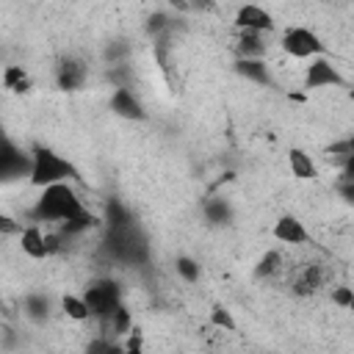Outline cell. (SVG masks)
<instances>
[{
    "mask_svg": "<svg viewBox=\"0 0 354 354\" xmlns=\"http://www.w3.org/2000/svg\"><path fill=\"white\" fill-rule=\"evenodd\" d=\"M196 6H202V8H213V0H194Z\"/></svg>",
    "mask_w": 354,
    "mask_h": 354,
    "instance_id": "d590c367",
    "label": "cell"
},
{
    "mask_svg": "<svg viewBox=\"0 0 354 354\" xmlns=\"http://www.w3.org/2000/svg\"><path fill=\"white\" fill-rule=\"evenodd\" d=\"M340 83H343L340 72L326 58L318 55L315 61H310V66L304 72V88H324V86H340Z\"/></svg>",
    "mask_w": 354,
    "mask_h": 354,
    "instance_id": "ba28073f",
    "label": "cell"
},
{
    "mask_svg": "<svg viewBox=\"0 0 354 354\" xmlns=\"http://www.w3.org/2000/svg\"><path fill=\"white\" fill-rule=\"evenodd\" d=\"M282 271V254L277 252V249H271V252H266L260 260H257V268H254V277H274V274H279Z\"/></svg>",
    "mask_w": 354,
    "mask_h": 354,
    "instance_id": "cb8c5ba5",
    "label": "cell"
},
{
    "mask_svg": "<svg viewBox=\"0 0 354 354\" xmlns=\"http://www.w3.org/2000/svg\"><path fill=\"white\" fill-rule=\"evenodd\" d=\"M25 313H28L30 321H39V324L47 321V315H50V299L41 296V293H30L25 299Z\"/></svg>",
    "mask_w": 354,
    "mask_h": 354,
    "instance_id": "603a6c76",
    "label": "cell"
},
{
    "mask_svg": "<svg viewBox=\"0 0 354 354\" xmlns=\"http://www.w3.org/2000/svg\"><path fill=\"white\" fill-rule=\"evenodd\" d=\"M348 310H351V313H354V299H351V304H348Z\"/></svg>",
    "mask_w": 354,
    "mask_h": 354,
    "instance_id": "74e56055",
    "label": "cell"
},
{
    "mask_svg": "<svg viewBox=\"0 0 354 354\" xmlns=\"http://www.w3.org/2000/svg\"><path fill=\"white\" fill-rule=\"evenodd\" d=\"M127 53V44L119 41V47H108V58H122Z\"/></svg>",
    "mask_w": 354,
    "mask_h": 354,
    "instance_id": "836d02e7",
    "label": "cell"
},
{
    "mask_svg": "<svg viewBox=\"0 0 354 354\" xmlns=\"http://www.w3.org/2000/svg\"><path fill=\"white\" fill-rule=\"evenodd\" d=\"M329 155H340V158L354 155V136H348V138H343V141L332 144V147H329Z\"/></svg>",
    "mask_w": 354,
    "mask_h": 354,
    "instance_id": "f1b7e54d",
    "label": "cell"
},
{
    "mask_svg": "<svg viewBox=\"0 0 354 354\" xmlns=\"http://www.w3.org/2000/svg\"><path fill=\"white\" fill-rule=\"evenodd\" d=\"M80 210H86L80 196L75 194L69 180H64V183H53L41 191V196L36 199V205L30 210V218L33 221H66Z\"/></svg>",
    "mask_w": 354,
    "mask_h": 354,
    "instance_id": "6da1fadb",
    "label": "cell"
},
{
    "mask_svg": "<svg viewBox=\"0 0 354 354\" xmlns=\"http://www.w3.org/2000/svg\"><path fill=\"white\" fill-rule=\"evenodd\" d=\"M274 238L282 241V243H307L310 241V232L304 230V224L296 216H282L274 224Z\"/></svg>",
    "mask_w": 354,
    "mask_h": 354,
    "instance_id": "4fadbf2b",
    "label": "cell"
},
{
    "mask_svg": "<svg viewBox=\"0 0 354 354\" xmlns=\"http://www.w3.org/2000/svg\"><path fill=\"white\" fill-rule=\"evenodd\" d=\"M124 348H127V351H141V337H138V329H136V335H133V337L124 343Z\"/></svg>",
    "mask_w": 354,
    "mask_h": 354,
    "instance_id": "d6a6232c",
    "label": "cell"
},
{
    "mask_svg": "<svg viewBox=\"0 0 354 354\" xmlns=\"http://www.w3.org/2000/svg\"><path fill=\"white\" fill-rule=\"evenodd\" d=\"M282 50L293 58H313V55H324L326 44L310 28H288L282 36Z\"/></svg>",
    "mask_w": 354,
    "mask_h": 354,
    "instance_id": "5b68a950",
    "label": "cell"
},
{
    "mask_svg": "<svg viewBox=\"0 0 354 354\" xmlns=\"http://www.w3.org/2000/svg\"><path fill=\"white\" fill-rule=\"evenodd\" d=\"M174 266H177V274H180L185 282H199V274H202V268H199V263H196L194 257H188V254H180Z\"/></svg>",
    "mask_w": 354,
    "mask_h": 354,
    "instance_id": "d4e9b609",
    "label": "cell"
},
{
    "mask_svg": "<svg viewBox=\"0 0 354 354\" xmlns=\"http://www.w3.org/2000/svg\"><path fill=\"white\" fill-rule=\"evenodd\" d=\"M94 227H100V218L94 216V213H88V210H80V213H75L72 218H66V221H61V235H80V232H86V230H94Z\"/></svg>",
    "mask_w": 354,
    "mask_h": 354,
    "instance_id": "ac0fdd59",
    "label": "cell"
},
{
    "mask_svg": "<svg viewBox=\"0 0 354 354\" xmlns=\"http://www.w3.org/2000/svg\"><path fill=\"white\" fill-rule=\"evenodd\" d=\"M348 97H351V102H354V86H351V91H348Z\"/></svg>",
    "mask_w": 354,
    "mask_h": 354,
    "instance_id": "8d00e7d4",
    "label": "cell"
},
{
    "mask_svg": "<svg viewBox=\"0 0 354 354\" xmlns=\"http://www.w3.org/2000/svg\"><path fill=\"white\" fill-rule=\"evenodd\" d=\"M61 307H64V313H66L72 321H88V318H91V310H88V304H86L83 296L66 293V296L61 299Z\"/></svg>",
    "mask_w": 354,
    "mask_h": 354,
    "instance_id": "ffe728a7",
    "label": "cell"
},
{
    "mask_svg": "<svg viewBox=\"0 0 354 354\" xmlns=\"http://www.w3.org/2000/svg\"><path fill=\"white\" fill-rule=\"evenodd\" d=\"M19 246L33 260H41V257L50 254V241H47V235L36 224H30L28 230H19Z\"/></svg>",
    "mask_w": 354,
    "mask_h": 354,
    "instance_id": "7c38bea8",
    "label": "cell"
},
{
    "mask_svg": "<svg viewBox=\"0 0 354 354\" xmlns=\"http://www.w3.org/2000/svg\"><path fill=\"white\" fill-rule=\"evenodd\" d=\"M83 299H86V304H88V310H91V318H102V315H108L113 307L122 304V288H119L116 279L100 277V279H94V282H88V285L83 288Z\"/></svg>",
    "mask_w": 354,
    "mask_h": 354,
    "instance_id": "277c9868",
    "label": "cell"
},
{
    "mask_svg": "<svg viewBox=\"0 0 354 354\" xmlns=\"http://www.w3.org/2000/svg\"><path fill=\"white\" fill-rule=\"evenodd\" d=\"M97 321H100V335H105V337H119V335L130 332V313L124 304L113 307L108 315H102Z\"/></svg>",
    "mask_w": 354,
    "mask_h": 354,
    "instance_id": "5bb4252c",
    "label": "cell"
},
{
    "mask_svg": "<svg viewBox=\"0 0 354 354\" xmlns=\"http://www.w3.org/2000/svg\"><path fill=\"white\" fill-rule=\"evenodd\" d=\"M30 169H33V155L17 149L11 141L3 144V152H0V177L3 180H14V177H30Z\"/></svg>",
    "mask_w": 354,
    "mask_h": 354,
    "instance_id": "8992f818",
    "label": "cell"
},
{
    "mask_svg": "<svg viewBox=\"0 0 354 354\" xmlns=\"http://www.w3.org/2000/svg\"><path fill=\"white\" fill-rule=\"evenodd\" d=\"M111 111H113L116 116H122V119H133V122L147 119V111H144L141 100L130 91V86H119V88L113 91V97H111Z\"/></svg>",
    "mask_w": 354,
    "mask_h": 354,
    "instance_id": "9c48e42d",
    "label": "cell"
},
{
    "mask_svg": "<svg viewBox=\"0 0 354 354\" xmlns=\"http://www.w3.org/2000/svg\"><path fill=\"white\" fill-rule=\"evenodd\" d=\"M343 180H354V155L343 158Z\"/></svg>",
    "mask_w": 354,
    "mask_h": 354,
    "instance_id": "1f68e13d",
    "label": "cell"
},
{
    "mask_svg": "<svg viewBox=\"0 0 354 354\" xmlns=\"http://www.w3.org/2000/svg\"><path fill=\"white\" fill-rule=\"evenodd\" d=\"M235 72L249 77V80H254V83H260V86H271L274 83L271 69H268V64L263 58H238L235 61Z\"/></svg>",
    "mask_w": 354,
    "mask_h": 354,
    "instance_id": "9a60e30c",
    "label": "cell"
},
{
    "mask_svg": "<svg viewBox=\"0 0 354 354\" xmlns=\"http://www.w3.org/2000/svg\"><path fill=\"white\" fill-rule=\"evenodd\" d=\"M235 25H238L241 30H260V33H271V30L277 28V25H274V17H271L266 8L252 6V3H246V6L238 8Z\"/></svg>",
    "mask_w": 354,
    "mask_h": 354,
    "instance_id": "52a82bcc",
    "label": "cell"
},
{
    "mask_svg": "<svg viewBox=\"0 0 354 354\" xmlns=\"http://www.w3.org/2000/svg\"><path fill=\"white\" fill-rule=\"evenodd\" d=\"M210 324H213V326H221V329H227V332H235V318L230 315V310H227L224 304H213V310H210Z\"/></svg>",
    "mask_w": 354,
    "mask_h": 354,
    "instance_id": "4316f807",
    "label": "cell"
},
{
    "mask_svg": "<svg viewBox=\"0 0 354 354\" xmlns=\"http://www.w3.org/2000/svg\"><path fill=\"white\" fill-rule=\"evenodd\" d=\"M105 224L108 227H127V224H133V216L119 199H111L105 205Z\"/></svg>",
    "mask_w": 354,
    "mask_h": 354,
    "instance_id": "7402d4cb",
    "label": "cell"
},
{
    "mask_svg": "<svg viewBox=\"0 0 354 354\" xmlns=\"http://www.w3.org/2000/svg\"><path fill=\"white\" fill-rule=\"evenodd\" d=\"M351 299H354V288H346V285H340V288H335V290H332V301H335L337 307H346V310H348Z\"/></svg>",
    "mask_w": 354,
    "mask_h": 354,
    "instance_id": "83f0119b",
    "label": "cell"
},
{
    "mask_svg": "<svg viewBox=\"0 0 354 354\" xmlns=\"http://www.w3.org/2000/svg\"><path fill=\"white\" fill-rule=\"evenodd\" d=\"M102 252L108 260L113 263H124V266H141L149 257V246L147 238L138 232L136 224L127 227H108L105 241H102Z\"/></svg>",
    "mask_w": 354,
    "mask_h": 354,
    "instance_id": "7a4b0ae2",
    "label": "cell"
},
{
    "mask_svg": "<svg viewBox=\"0 0 354 354\" xmlns=\"http://www.w3.org/2000/svg\"><path fill=\"white\" fill-rule=\"evenodd\" d=\"M169 6H174V8H180V11H188L191 8V3L188 0H166Z\"/></svg>",
    "mask_w": 354,
    "mask_h": 354,
    "instance_id": "e575fe53",
    "label": "cell"
},
{
    "mask_svg": "<svg viewBox=\"0 0 354 354\" xmlns=\"http://www.w3.org/2000/svg\"><path fill=\"white\" fill-rule=\"evenodd\" d=\"M205 218H207L210 224H230V218H232V207H230V202L221 199V196L207 199V202H205Z\"/></svg>",
    "mask_w": 354,
    "mask_h": 354,
    "instance_id": "d6986e66",
    "label": "cell"
},
{
    "mask_svg": "<svg viewBox=\"0 0 354 354\" xmlns=\"http://www.w3.org/2000/svg\"><path fill=\"white\" fill-rule=\"evenodd\" d=\"M235 47H238V55L241 58H263L266 50H268V44H266V39H263L260 30H241Z\"/></svg>",
    "mask_w": 354,
    "mask_h": 354,
    "instance_id": "2e32d148",
    "label": "cell"
},
{
    "mask_svg": "<svg viewBox=\"0 0 354 354\" xmlns=\"http://www.w3.org/2000/svg\"><path fill=\"white\" fill-rule=\"evenodd\" d=\"M171 28H174V22H171L166 14H160V11H158V14H152V17L147 19V33H149V36H155V39H163Z\"/></svg>",
    "mask_w": 354,
    "mask_h": 354,
    "instance_id": "484cf974",
    "label": "cell"
},
{
    "mask_svg": "<svg viewBox=\"0 0 354 354\" xmlns=\"http://www.w3.org/2000/svg\"><path fill=\"white\" fill-rule=\"evenodd\" d=\"M64 180H80V171L66 158H61L58 152H53L50 147H33L30 183L36 188H47V185L64 183Z\"/></svg>",
    "mask_w": 354,
    "mask_h": 354,
    "instance_id": "3957f363",
    "label": "cell"
},
{
    "mask_svg": "<svg viewBox=\"0 0 354 354\" xmlns=\"http://www.w3.org/2000/svg\"><path fill=\"white\" fill-rule=\"evenodd\" d=\"M337 194H340L346 202L354 205V180H340V183H337Z\"/></svg>",
    "mask_w": 354,
    "mask_h": 354,
    "instance_id": "f546056e",
    "label": "cell"
},
{
    "mask_svg": "<svg viewBox=\"0 0 354 354\" xmlns=\"http://www.w3.org/2000/svg\"><path fill=\"white\" fill-rule=\"evenodd\" d=\"M321 282H324V271H321V266L307 263V266H301V268L293 274L290 288H293L296 296H313V293L321 288Z\"/></svg>",
    "mask_w": 354,
    "mask_h": 354,
    "instance_id": "8fae6325",
    "label": "cell"
},
{
    "mask_svg": "<svg viewBox=\"0 0 354 354\" xmlns=\"http://www.w3.org/2000/svg\"><path fill=\"white\" fill-rule=\"evenodd\" d=\"M288 163H290L293 177H299V180H315L318 177V169H315L313 158L304 149H290L288 152Z\"/></svg>",
    "mask_w": 354,
    "mask_h": 354,
    "instance_id": "e0dca14e",
    "label": "cell"
},
{
    "mask_svg": "<svg viewBox=\"0 0 354 354\" xmlns=\"http://www.w3.org/2000/svg\"><path fill=\"white\" fill-rule=\"evenodd\" d=\"M3 83H6L8 91H17V94L30 91V77L25 75L22 66H8V69L3 72Z\"/></svg>",
    "mask_w": 354,
    "mask_h": 354,
    "instance_id": "44dd1931",
    "label": "cell"
},
{
    "mask_svg": "<svg viewBox=\"0 0 354 354\" xmlns=\"http://www.w3.org/2000/svg\"><path fill=\"white\" fill-rule=\"evenodd\" d=\"M0 230H3V235H11V232H17V230H22V227H17L14 218L3 216V218H0Z\"/></svg>",
    "mask_w": 354,
    "mask_h": 354,
    "instance_id": "4dcf8cb0",
    "label": "cell"
},
{
    "mask_svg": "<svg viewBox=\"0 0 354 354\" xmlns=\"http://www.w3.org/2000/svg\"><path fill=\"white\" fill-rule=\"evenodd\" d=\"M86 75H88V69H86V64H83L80 58H64V61L55 66V83H58V88H64V91L80 88V86L86 83Z\"/></svg>",
    "mask_w": 354,
    "mask_h": 354,
    "instance_id": "30bf717a",
    "label": "cell"
}]
</instances>
